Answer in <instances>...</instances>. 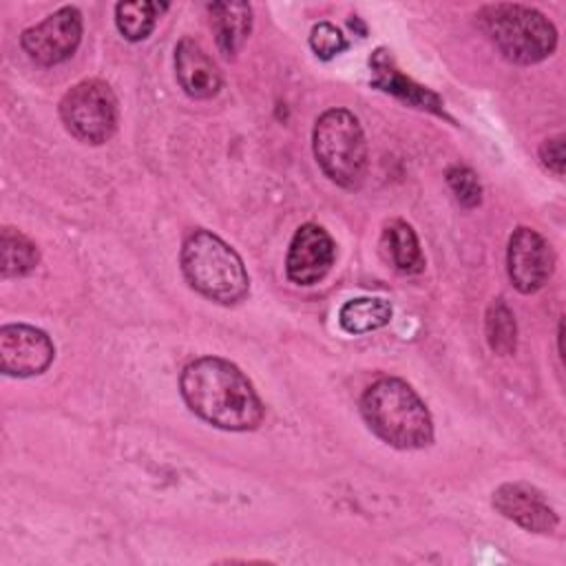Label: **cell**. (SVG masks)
Here are the masks:
<instances>
[{"mask_svg": "<svg viewBox=\"0 0 566 566\" xmlns=\"http://www.w3.org/2000/svg\"><path fill=\"white\" fill-rule=\"evenodd\" d=\"M192 413L226 431H250L263 420V402L245 374L230 360L203 356L188 363L179 378Z\"/></svg>", "mask_w": 566, "mask_h": 566, "instance_id": "obj_1", "label": "cell"}, {"mask_svg": "<svg viewBox=\"0 0 566 566\" xmlns=\"http://www.w3.org/2000/svg\"><path fill=\"white\" fill-rule=\"evenodd\" d=\"M369 429L396 449H422L433 442V422L420 396L400 378H380L360 398Z\"/></svg>", "mask_w": 566, "mask_h": 566, "instance_id": "obj_2", "label": "cell"}, {"mask_svg": "<svg viewBox=\"0 0 566 566\" xmlns=\"http://www.w3.org/2000/svg\"><path fill=\"white\" fill-rule=\"evenodd\" d=\"M181 270L199 294L223 305L239 303L250 287L241 256L208 230H195L184 241Z\"/></svg>", "mask_w": 566, "mask_h": 566, "instance_id": "obj_3", "label": "cell"}, {"mask_svg": "<svg viewBox=\"0 0 566 566\" xmlns=\"http://www.w3.org/2000/svg\"><path fill=\"white\" fill-rule=\"evenodd\" d=\"M475 18L495 49L515 64L542 62L557 46L553 22L537 9L497 2L482 7Z\"/></svg>", "mask_w": 566, "mask_h": 566, "instance_id": "obj_4", "label": "cell"}, {"mask_svg": "<svg viewBox=\"0 0 566 566\" xmlns=\"http://www.w3.org/2000/svg\"><path fill=\"white\" fill-rule=\"evenodd\" d=\"M312 148L321 170L338 186L354 190L367 172V144L358 119L345 108L325 111L312 133Z\"/></svg>", "mask_w": 566, "mask_h": 566, "instance_id": "obj_5", "label": "cell"}, {"mask_svg": "<svg viewBox=\"0 0 566 566\" xmlns=\"http://www.w3.org/2000/svg\"><path fill=\"white\" fill-rule=\"evenodd\" d=\"M66 130L84 144H104L117 128V97L102 80H82L60 99Z\"/></svg>", "mask_w": 566, "mask_h": 566, "instance_id": "obj_6", "label": "cell"}, {"mask_svg": "<svg viewBox=\"0 0 566 566\" xmlns=\"http://www.w3.org/2000/svg\"><path fill=\"white\" fill-rule=\"evenodd\" d=\"M82 40V13L75 7H62L20 35L24 53L40 66H53L69 60Z\"/></svg>", "mask_w": 566, "mask_h": 566, "instance_id": "obj_7", "label": "cell"}, {"mask_svg": "<svg viewBox=\"0 0 566 566\" xmlns=\"http://www.w3.org/2000/svg\"><path fill=\"white\" fill-rule=\"evenodd\" d=\"M55 347L46 332L13 323L0 329V369L4 376H38L53 363Z\"/></svg>", "mask_w": 566, "mask_h": 566, "instance_id": "obj_8", "label": "cell"}, {"mask_svg": "<svg viewBox=\"0 0 566 566\" xmlns=\"http://www.w3.org/2000/svg\"><path fill=\"white\" fill-rule=\"evenodd\" d=\"M506 268L515 290L522 294H533L542 290L553 274L551 245L537 230L520 226L509 239Z\"/></svg>", "mask_w": 566, "mask_h": 566, "instance_id": "obj_9", "label": "cell"}, {"mask_svg": "<svg viewBox=\"0 0 566 566\" xmlns=\"http://www.w3.org/2000/svg\"><path fill=\"white\" fill-rule=\"evenodd\" d=\"M334 256L336 245L327 230L318 223H303L290 241L285 274L296 285H314L329 272Z\"/></svg>", "mask_w": 566, "mask_h": 566, "instance_id": "obj_10", "label": "cell"}, {"mask_svg": "<svg viewBox=\"0 0 566 566\" xmlns=\"http://www.w3.org/2000/svg\"><path fill=\"white\" fill-rule=\"evenodd\" d=\"M493 506L506 520L531 533H553L559 522L542 491L526 482H506L497 486L493 491Z\"/></svg>", "mask_w": 566, "mask_h": 566, "instance_id": "obj_11", "label": "cell"}, {"mask_svg": "<svg viewBox=\"0 0 566 566\" xmlns=\"http://www.w3.org/2000/svg\"><path fill=\"white\" fill-rule=\"evenodd\" d=\"M175 73L186 95L210 99L221 91V73L210 55L192 38H184L175 49Z\"/></svg>", "mask_w": 566, "mask_h": 566, "instance_id": "obj_12", "label": "cell"}, {"mask_svg": "<svg viewBox=\"0 0 566 566\" xmlns=\"http://www.w3.org/2000/svg\"><path fill=\"white\" fill-rule=\"evenodd\" d=\"M369 66L374 71V84L380 86L382 91L418 106V108H427L433 113H442V104L438 99L436 93H431L429 88L416 84L413 80H409L405 73H400L391 60V55L385 49H378L374 53V57L369 60Z\"/></svg>", "mask_w": 566, "mask_h": 566, "instance_id": "obj_13", "label": "cell"}, {"mask_svg": "<svg viewBox=\"0 0 566 566\" xmlns=\"http://www.w3.org/2000/svg\"><path fill=\"white\" fill-rule=\"evenodd\" d=\"M210 27L219 51L234 57L252 29V9L248 2H212L208 4Z\"/></svg>", "mask_w": 566, "mask_h": 566, "instance_id": "obj_14", "label": "cell"}, {"mask_svg": "<svg viewBox=\"0 0 566 566\" xmlns=\"http://www.w3.org/2000/svg\"><path fill=\"white\" fill-rule=\"evenodd\" d=\"M382 245L387 250L391 265L398 272L418 274L424 270V256H422L418 237L407 221L402 219L389 221L382 232Z\"/></svg>", "mask_w": 566, "mask_h": 566, "instance_id": "obj_15", "label": "cell"}, {"mask_svg": "<svg viewBox=\"0 0 566 566\" xmlns=\"http://www.w3.org/2000/svg\"><path fill=\"white\" fill-rule=\"evenodd\" d=\"M40 252L35 243L15 228H2L0 234V272L4 279H18L35 270Z\"/></svg>", "mask_w": 566, "mask_h": 566, "instance_id": "obj_16", "label": "cell"}, {"mask_svg": "<svg viewBox=\"0 0 566 566\" xmlns=\"http://www.w3.org/2000/svg\"><path fill=\"white\" fill-rule=\"evenodd\" d=\"M391 318V305L385 298L360 296L347 301L338 312V323L347 334H365L380 329Z\"/></svg>", "mask_w": 566, "mask_h": 566, "instance_id": "obj_17", "label": "cell"}, {"mask_svg": "<svg viewBox=\"0 0 566 566\" xmlns=\"http://www.w3.org/2000/svg\"><path fill=\"white\" fill-rule=\"evenodd\" d=\"M168 4L166 2H150V0H137V2H119L115 7V24L119 29V33L130 40V42H139L144 38L150 35V31L155 29L157 18L161 15V11H166Z\"/></svg>", "mask_w": 566, "mask_h": 566, "instance_id": "obj_18", "label": "cell"}, {"mask_svg": "<svg viewBox=\"0 0 566 566\" xmlns=\"http://www.w3.org/2000/svg\"><path fill=\"white\" fill-rule=\"evenodd\" d=\"M484 329H486V340L489 347L500 354V356H511L515 352V343H517V325H515V316L509 310V305L504 301H495L489 305L486 310V321H484Z\"/></svg>", "mask_w": 566, "mask_h": 566, "instance_id": "obj_19", "label": "cell"}, {"mask_svg": "<svg viewBox=\"0 0 566 566\" xmlns=\"http://www.w3.org/2000/svg\"><path fill=\"white\" fill-rule=\"evenodd\" d=\"M447 184L453 190L455 199L464 208H475L482 201V186L478 175L467 166H451L447 170Z\"/></svg>", "mask_w": 566, "mask_h": 566, "instance_id": "obj_20", "label": "cell"}, {"mask_svg": "<svg viewBox=\"0 0 566 566\" xmlns=\"http://www.w3.org/2000/svg\"><path fill=\"white\" fill-rule=\"evenodd\" d=\"M310 46L321 60H332L334 55L343 53L347 49V40L340 29H336L329 22H318L312 27L310 33Z\"/></svg>", "mask_w": 566, "mask_h": 566, "instance_id": "obj_21", "label": "cell"}, {"mask_svg": "<svg viewBox=\"0 0 566 566\" xmlns=\"http://www.w3.org/2000/svg\"><path fill=\"white\" fill-rule=\"evenodd\" d=\"M539 159L544 168L555 172L557 177L564 175V164H566V153H564V137H551L539 146Z\"/></svg>", "mask_w": 566, "mask_h": 566, "instance_id": "obj_22", "label": "cell"}]
</instances>
